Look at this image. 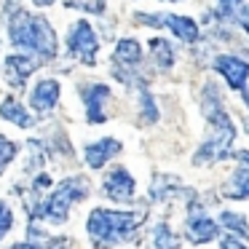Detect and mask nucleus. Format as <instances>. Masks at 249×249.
I'll return each instance as SVG.
<instances>
[{
	"instance_id": "1",
	"label": "nucleus",
	"mask_w": 249,
	"mask_h": 249,
	"mask_svg": "<svg viewBox=\"0 0 249 249\" xmlns=\"http://www.w3.org/2000/svg\"><path fill=\"white\" fill-rule=\"evenodd\" d=\"M204 110H206V121H209V140L198 147L193 163L196 166H204V163H214L220 158L231 156V145L236 140V126L228 118V113L222 110L220 94H217V86H206V97H204Z\"/></svg>"
},
{
	"instance_id": "2",
	"label": "nucleus",
	"mask_w": 249,
	"mask_h": 249,
	"mask_svg": "<svg viewBox=\"0 0 249 249\" xmlns=\"http://www.w3.org/2000/svg\"><path fill=\"white\" fill-rule=\"evenodd\" d=\"M8 38L19 49L35 51L43 59H51L56 54V33L43 17H33L24 8H17L8 19Z\"/></svg>"
},
{
	"instance_id": "3",
	"label": "nucleus",
	"mask_w": 249,
	"mask_h": 249,
	"mask_svg": "<svg viewBox=\"0 0 249 249\" xmlns=\"http://www.w3.org/2000/svg\"><path fill=\"white\" fill-rule=\"evenodd\" d=\"M142 222V214H134V212H113V209H94L89 214V236L94 241L105 244H121L129 241V236L137 231V225Z\"/></svg>"
},
{
	"instance_id": "4",
	"label": "nucleus",
	"mask_w": 249,
	"mask_h": 249,
	"mask_svg": "<svg viewBox=\"0 0 249 249\" xmlns=\"http://www.w3.org/2000/svg\"><path fill=\"white\" fill-rule=\"evenodd\" d=\"M86 198V182L78 177H70V179H62L51 196H46V201L40 206H35L33 214L35 217H43L49 222H65L67 220V212L75 201Z\"/></svg>"
},
{
	"instance_id": "5",
	"label": "nucleus",
	"mask_w": 249,
	"mask_h": 249,
	"mask_svg": "<svg viewBox=\"0 0 249 249\" xmlns=\"http://www.w3.org/2000/svg\"><path fill=\"white\" fill-rule=\"evenodd\" d=\"M67 46H70V54L75 56L78 62H83L86 67H94L97 62V51H99V38L91 30V24L86 19L75 22L70 27V38H67Z\"/></svg>"
},
{
	"instance_id": "6",
	"label": "nucleus",
	"mask_w": 249,
	"mask_h": 249,
	"mask_svg": "<svg viewBox=\"0 0 249 249\" xmlns=\"http://www.w3.org/2000/svg\"><path fill=\"white\" fill-rule=\"evenodd\" d=\"M140 22L147 27H169L182 43H196L198 40V24L190 17H177V14H140Z\"/></svg>"
},
{
	"instance_id": "7",
	"label": "nucleus",
	"mask_w": 249,
	"mask_h": 249,
	"mask_svg": "<svg viewBox=\"0 0 249 249\" xmlns=\"http://www.w3.org/2000/svg\"><path fill=\"white\" fill-rule=\"evenodd\" d=\"M212 67H214V70L225 78L228 86H231L233 91H244L247 78H249V62L238 59V56H233V54H220Z\"/></svg>"
},
{
	"instance_id": "8",
	"label": "nucleus",
	"mask_w": 249,
	"mask_h": 249,
	"mask_svg": "<svg viewBox=\"0 0 249 249\" xmlns=\"http://www.w3.org/2000/svg\"><path fill=\"white\" fill-rule=\"evenodd\" d=\"M105 193H107V198L113 201H124V204H129V201H134V177H131L126 169H113V172L105 177Z\"/></svg>"
},
{
	"instance_id": "9",
	"label": "nucleus",
	"mask_w": 249,
	"mask_h": 249,
	"mask_svg": "<svg viewBox=\"0 0 249 249\" xmlns=\"http://www.w3.org/2000/svg\"><path fill=\"white\" fill-rule=\"evenodd\" d=\"M233 156L238 158V169L231 174V179H228L225 196L241 201V198H249V150H238V153H233Z\"/></svg>"
},
{
	"instance_id": "10",
	"label": "nucleus",
	"mask_w": 249,
	"mask_h": 249,
	"mask_svg": "<svg viewBox=\"0 0 249 249\" xmlns=\"http://www.w3.org/2000/svg\"><path fill=\"white\" fill-rule=\"evenodd\" d=\"M83 105H86V118L89 124H102L105 121V102L110 97V89L105 83H94V86H86L81 91Z\"/></svg>"
},
{
	"instance_id": "11",
	"label": "nucleus",
	"mask_w": 249,
	"mask_h": 249,
	"mask_svg": "<svg viewBox=\"0 0 249 249\" xmlns=\"http://www.w3.org/2000/svg\"><path fill=\"white\" fill-rule=\"evenodd\" d=\"M3 70H6V81L14 89H22L27 83V78L35 72V59L24 54H11V56H6V67Z\"/></svg>"
},
{
	"instance_id": "12",
	"label": "nucleus",
	"mask_w": 249,
	"mask_h": 249,
	"mask_svg": "<svg viewBox=\"0 0 249 249\" xmlns=\"http://www.w3.org/2000/svg\"><path fill=\"white\" fill-rule=\"evenodd\" d=\"M121 153V142L113 140V137H105V140L94 142V145H86L83 156H86V163L91 169H102L107 161H113L115 156Z\"/></svg>"
},
{
	"instance_id": "13",
	"label": "nucleus",
	"mask_w": 249,
	"mask_h": 249,
	"mask_svg": "<svg viewBox=\"0 0 249 249\" xmlns=\"http://www.w3.org/2000/svg\"><path fill=\"white\" fill-rule=\"evenodd\" d=\"M185 228H188V238L193 244H206L212 238H217V233H220V222H214L206 214H190Z\"/></svg>"
},
{
	"instance_id": "14",
	"label": "nucleus",
	"mask_w": 249,
	"mask_h": 249,
	"mask_svg": "<svg viewBox=\"0 0 249 249\" xmlns=\"http://www.w3.org/2000/svg\"><path fill=\"white\" fill-rule=\"evenodd\" d=\"M59 99V83L56 81H40L30 94V107L35 113H49Z\"/></svg>"
},
{
	"instance_id": "15",
	"label": "nucleus",
	"mask_w": 249,
	"mask_h": 249,
	"mask_svg": "<svg viewBox=\"0 0 249 249\" xmlns=\"http://www.w3.org/2000/svg\"><path fill=\"white\" fill-rule=\"evenodd\" d=\"M0 118L11 121V124L22 126V129L33 126V118H30V113H27V110H24L14 97H8V99H3V102H0Z\"/></svg>"
},
{
	"instance_id": "16",
	"label": "nucleus",
	"mask_w": 249,
	"mask_h": 249,
	"mask_svg": "<svg viewBox=\"0 0 249 249\" xmlns=\"http://www.w3.org/2000/svg\"><path fill=\"white\" fill-rule=\"evenodd\" d=\"M115 59H118L121 65H129V67H124V70H131V65H140L142 62V46L131 38L118 40V46H115Z\"/></svg>"
},
{
	"instance_id": "17",
	"label": "nucleus",
	"mask_w": 249,
	"mask_h": 249,
	"mask_svg": "<svg viewBox=\"0 0 249 249\" xmlns=\"http://www.w3.org/2000/svg\"><path fill=\"white\" fill-rule=\"evenodd\" d=\"M179 247V238L172 233V228L158 222L150 233V249H177Z\"/></svg>"
},
{
	"instance_id": "18",
	"label": "nucleus",
	"mask_w": 249,
	"mask_h": 249,
	"mask_svg": "<svg viewBox=\"0 0 249 249\" xmlns=\"http://www.w3.org/2000/svg\"><path fill=\"white\" fill-rule=\"evenodd\" d=\"M150 54H153V59H156V65L163 67V70H169V67L174 65V49H172V43L163 40V38L150 40Z\"/></svg>"
},
{
	"instance_id": "19",
	"label": "nucleus",
	"mask_w": 249,
	"mask_h": 249,
	"mask_svg": "<svg viewBox=\"0 0 249 249\" xmlns=\"http://www.w3.org/2000/svg\"><path fill=\"white\" fill-rule=\"evenodd\" d=\"M220 225L231 233H238V236L249 238V222L244 220V214H236V212H222L220 214Z\"/></svg>"
},
{
	"instance_id": "20",
	"label": "nucleus",
	"mask_w": 249,
	"mask_h": 249,
	"mask_svg": "<svg viewBox=\"0 0 249 249\" xmlns=\"http://www.w3.org/2000/svg\"><path fill=\"white\" fill-rule=\"evenodd\" d=\"M14 156H17V145L0 134V174L6 172V166L14 161Z\"/></svg>"
},
{
	"instance_id": "21",
	"label": "nucleus",
	"mask_w": 249,
	"mask_h": 249,
	"mask_svg": "<svg viewBox=\"0 0 249 249\" xmlns=\"http://www.w3.org/2000/svg\"><path fill=\"white\" fill-rule=\"evenodd\" d=\"M11 228H14V214H11V209H8L3 201H0V238L6 236Z\"/></svg>"
},
{
	"instance_id": "22",
	"label": "nucleus",
	"mask_w": 249,
	"mask_h": 249,
	"mask_svg": "<svg viewBox=\"0 0 249 249\" xmlns=\"http://www.w3.org/2000/svg\"><path fill=\"white\" fill-rule=\"evenodd\" d=\"M241 8V0H220V17H233Z\"/></svg>"
},
{
	"instance_id": "23",
	"label": "nucleus",
	"mask_w": 249,
	"mask_h": 249,
	"mask_svg": "<svg viewBox=\"0 0 249 249\" xmlns=\"http://www.w3.org/2000/svg\"><path fill=\"white\" fill-rule=\"evenodd\" d=\"M220 249H249V247H244V244L233 236H225V238H220Z\"/></svg>"
},
{
	"instance_id": "24",
	"label": "nucleus",
	"mask_w": 249,
	"mask_h": 249,
	"mask_svg": "<svg viewBox=\"0 0 249 249\" xmlns=\"http://www.w3.org/2000/svg\"><path fill=\"white\" fill-rule=\"evenodd\" d=\"M238 22H241V27L249 33V6H241V8H238Z\"/></svg>"
},
{
	"instance_id": "25",
	"label": "nucleus",
	"mask_w": 249,
	"mask_h": 249,
	"mask_svg": "<svg viewBox=\"0 0 249 249\" xmlns=\"http://www.w3.org/2000/svg\"><path fill=\"white\" fill-rule=\"evenodd\" d=\"M102 8H105V3H102V0H91V3H89V11H102Z\"/></svg>"
},
{
	"instance_id": "26",
	"label": "nucleus",
	"mask_w": 249,
	"mask_h": 249,
	"mask_svg": "<svg viewBox=\"0 0 249 249\" xmlns=\"http://www.w3.org/2000/svg\"><path fill=\"white\" fill-rule=\"evenodd\" d=\"M11 249H40L38 244H30V241H22V244H14Z\"/></svg>"
},
{
	"instance_id": "27",
	"label": "nucleus",
	"mask_w": 249,
	"mask_h": 249,
	"mask_svg": "<svg viewBox=\"0 0 249 249\" xmlns=\"http://www.w3.org/2000/svg\"><path fill=\"white\" fill-rule=\"evenodd\" d=\"M35 6H40V8H46V6H51V3H54V0H33Z\"/></svg>"
},
{
	"instance_id": "28",
	"label": "nucleus",
	"mask_w": 249,
	"mask_h": 249,
	"mask_svg": "<svg viewBox=\"0 0 249 249\" xmlns=\"http://www.w3.org/2000/svg\"><path fill=\"white\" fill-rule=\"evenodd\" d=\"M163 3H177V0H163Z\"/></svg>"
},
{
	"instance_id": "29",
	"label": "nucleus",
	"mask_w": 249,
	"mask_h": 249,
	"mask_svg": "<svg viewBox=\"0 0 249 249\" xmlns=\"http://www.w3.org/2000/svg\"><path fill=\"white\" fill-rule=\"evenodd\" d=\"M247 124H249V121H247Z\"/></svg>"
}]
</instances>
